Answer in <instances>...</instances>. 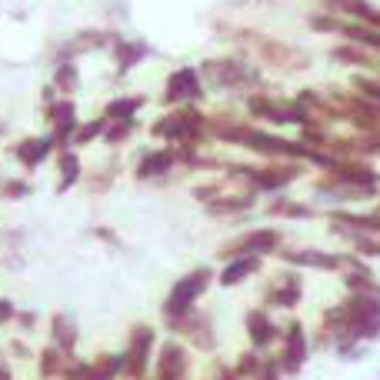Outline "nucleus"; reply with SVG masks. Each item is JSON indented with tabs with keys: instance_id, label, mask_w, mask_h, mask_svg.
<instances>
[{
	"instance_id": "obj_1",
	"label": "nucleus",
	"mask_w": 380,
	"mask_h": 380,
	"mask_svg": "<svg viewBox=\"0 0 380 380\" xmlns=\"http://www.w3.org/2000/svg\"><path fill=\"white\" fill-rule=\"evenodd\" d=\"M341 307L343 317V337L334 347V354H341L350 343H370L380 337V287L377 291H360L347 293Z\"/></svg>"
},
{
	"instance_id": "obj_2",
	"label": "nucleus",
	"mask_w": 380,
	"mask_h": 380,
	"mask_svg": "<svg viewBox=\"0 0 380 380\" xmlns=\"http://www.w3.org/2000/svg\"><path fill=\"white\" fill-rule=\"evenodd\" d=\"M230 177L247 180V190H253V194H280L284 187H291L293 180L304 177V164H297V160H270L260 167L234 164Z\"/></svg>"
},
{
	"instance_id": "obj_3",
	"label": "nucleus",
	"mask_w": 380,
	"mask_h": 380,
	"mask_svg": "<svg viewBox=\"0 0 380 380\" xmlns=\"http://www.w3.org/2000/svg\"><path fill=\"white\" fill-rule=\"evenodd\" d=\"M201 80L210 90H257L264 87V74L243 61L234 57H220V61H207L201 67Z\"/></svg>"
},
{
	"instance_id": "obj_4",
	"label": "nucleus",
	"mask_w": 380,
	"mask_h": 380,
	"mask_svg": "<svg viewBox=\"0 0 380 380\" xmlns=\"http://www.w3.org/2000/svg\"><path fill=\"white\" fill-rule=\"evenodd\" d=\"M210 280H214V270H210V267H197V270L184 274V277L170 287V293H167V300H164V317L167 320L187 317L190 310H194V304L207 293Z\"/></svg>"
},
{
	"instance_id": "obj_5",
	"label": "nucleus",
	"mask_w": 380,
	"mask_h": 380,
	"mask_svg": "<svg viewBox=\"0 0 380 380\" xmlns=\"http://www.w3.org/2000/svg\"><path fill=\"white\" fill-rule=\"evenodd\" d=\"M284 247V234L277 227H257L247 230L241 237H230L227 243H220L217 257L220 260H234V257H270V253H280Z\"/></svg>"
},
{
	"instance_id": "obj_6",
	"label": "nucleus",
	"mask_w": 380,
	"mask_h": 380,
	"mask_svg": "<svg viewBox=\"0 0 380 380\" xmlns=\"http://www.w3.org/2000/svg\"><path fill=\"white\" fill-rule=\"evenodd\" d=\"M307 357H310V337L307 327L300 320H291L284 334H280V354H277V367L284 377H297L304 370Z\"/></svg>"
},
{
	"instance_id": "obj_7",
	"label": "nucleus",
	"mask_w": 380,
	"mask_h": 380,
	"mask_svg": "<svg viewBox=\"0 0 380 380\" xmlns=\"http://www.w3.org/2000/svg\"><path fill=\"white\" fill-rule=\"evenodd\" d=\"M151 134L184 147V144H194V140H201L203 134H207V117H201L197 110H187V107H184L177 114L160 117V120L151 127Z\"/></svg>"
},
{
	"instance_id": "obj_8",
	"label": "nucleus",
	"mask_w": 380,
	"mask_h": 380,
	"mask_svg": "<svg viewBox=\"0 0 380 380\" xmlns=\"http://www.w3.org/2000/svg\"><path fill=\"white\" fill-rule=\"evenodd\" d=\"M257 53H260V61L264 67L270 70H280V74H300L310 67V53L304 47H293V44H280V40H267L260 37L257 40Z\"/></svg>"
},
{
	"instance_id": "obj_9",
	"label": "nucleus",
	"mask_w": 380,
	"mask_h": 380,
	"mask_svg": "<svg viewBox=\"0 0 380 380\" xmlns=\"http://www.w3.org/2000/svg\"><path fill=\"white\" fill-rule=\"evenodd\" d=\"M314 201L320 203H364V201H377L380 187H357V184H347V180L334 177V174H324V177L314 180Z\"/></svg>"
},
{
	"instance_id": "obj_10",
	"label": "nucleus",
	"mask_w": 380,
	"mask_h": 380,
	"mask_svg": "<svg viewBox=\"0 0 380 380\" xmlns=\"http://www.w3.org/2000/svg\"><path fill=\"white\" fill-rule=\"evenodd\" d=\"M203 97V80L197 67H180L167 77L164 84V103H174V107H184V103H194Z\"/></svg>"
},
{
	"instance_id": "obj_11",
	"label": "nucleus",
	"mask_w": 380,
	"mask_h": 380,
	"mask_svg": "<svg viewBox=\"0 0 380 380\" xmlns=\"http://www.w3.org/2000/svg\"><path fill=\"white\" fill-rule=\"evenodd\" d=\"M153 327H147V324H140V327H134V334H130V343H127V350L120 357H124V374L127 377L140 380L144 374H147V364H151V350H153Z\"/></svg>"
},
{
	"instance_id": "obj_12",
	"label": "nucleus",
	"mask_w": 380,
	"mask_h": 380,
	"mask_svg": "<svg viewBox=\"0 0 380 380\" xmlns=\"http://www.w3.org/2000/svg\"><path fill=\"white\" fill-rule=\"evenodd\" d=\"M287 267H314V270H341V251H317V247H280L277 253Z\"/></svg>"
},
{
	"instance_id": "obj_13",
	"label": "nucleus",
	"mask_w": 380,
	"mask_h": 380,
	"mask_svg": "<svg viewBox=\"0 0 380 380\" xmlns=\"http://www.w3.org/2000/svg\"><path fill=\"white\" fill-rule=\"evenodd\" d=\"M300 300H304V280L297 270L280 274L264 293V307H277V310H293Z\"/></svg>"
},
{
	"instance_id": "obj_14",
	"label": "nucleus",
	"mask_w": 380,
	"mask_h": 380,
	"mask_svg": "<svg viewBox=\"0 0 380 380\" xmlns=\"http://www.w3.org/2000/svg\"><path fill=\"white\" fill-rule=\"evenodd\" d=\"M280 334H284V327L274 324V317H270L267 307H257V310L247 314V337H251V343H253V350H257V354L267 350L274 341H280Z\"/></svg>"
},
{
	"instance_id": "obj_15",
	"label": "nucleus",
	"mask_w": 380,
	"mask_h": 380,
	"mask_svg": "<svg viewBox=\"0 0 380 380\" xmlns=\"http://www.w3.org/2000/svg\"><path fill=\"white\" fill-rule=\"evenodd\" d=\"M190 374V357L177 341H167L157 357V380H187Z\"/></svg>"
},
{
	"instance_id": "obj_16",
	"label": "nucleus",
	"mask_w": 380,
	"mask_h": 380,
	"mask_svg": "<svg viewBox=\"0 0 380 380\" xmlns=\"http://www.w3.org/2000/svg\"><path fill=\"white\" fill-rule=\"evenodd\" d=\"M170 324V330H177V334H184V337H190V341L197 343L201 350H214V327H210V320L203 314H194L190 310L187 317H177V320H167Z\"/></svg>"
},
{
	"instance_id": "obj_17",
	"label": "nucleus",
	"mask_w": 380,
	"mask_h": 380,
	"mask_svg": "<svg viewBox=\"0 0 380 380\" xmlns=\"http://www.w3.org/2000/svg\"><path fill=\"white\" fill-rule=\"evenodd\" d=\"M330 61L343 63V67H360V70H370V77H380V53L357 47V44H334Z\"/></svg>"
},
{
	"instance_id": "obj_18",
	"label": "nucleus",
	"mask_w": 380,
	"mask_h": 380,
	"mask_svg": "<svg viewBox=\"0 0 380 380\" xmlns=\"http://www.w3.org/2000/svg\"><path fill=\"white\" fill-rule=\"evenodd\" d=\"M330 234L341 237V241L350 247V253H357V257H380V234L350 230V227H334V224H330Z\"/></svg>"
},
{
	"instance_id": "obj_19",
	"label": "nucleus",
	"mask_w": 380,
	"mask_h": 380,
	"mask_svg": "<svg viewBox=\"0 0 380 380\" xmlns=\"http://www.w3.org/2000/svg\"><path fill=\"white\" fill-rule=\"evenodd\" d=\"M253 203H257V194H253V190H243V194H224V197L203 203V207H207L210 217H234V214L253 210Z\"/></svg>"
},
{
	"instance_id": "obj_20",
	"label": "nucleus",
	"mask_w": 380,
	"mask_h": 380,
	"mask_svg": "<svg viewBox=\"0 0 380 380\" xmlns=\"http://www.w3.org/2000/svg\"><path fill=\"white\" fill-rule=\"evenodd\" d=\"M260 267H264V257H234L220 270V287H237L241 280L253 277Z\"/></svg>"
},
{
	"instance_id": "obj_21",
	"label": "nucleus",
	"mask_w": 380,
	"mask_h": 380,
	"mask_svg": "<svg viewBox=\"0 0 380 380\" xmlns=\"http://www.w3.org/2000/svg\"><path fill=\"white\" fill-rule=\"evenodd\" d=\"M177 164V151H151L144 153V160L137 164V177L140 180H153V177H164L170 167Z\"/></svg>"
},
{
	"instance_id": "obj_22",
	"label": "nucleus",
	"mask_w": 380,
	"mask_h": 380,
	"mask_svg": "<svg viewBox=\"0 0 380 380\" xmlns=\"http://www.w3.org/2000/svg\"><path fill=\"white\" fill-rule=\"evenodd\" d=\"M267 214L280 217V220H314L320 217L314 203H300V201H287V197H277L274 203H267Z\"/></svg>"
},
{
	"instance_id": "obj_23",
	"label": "nucleus",
	"mask_w": 380,
	"mask_h": 380,
	"mask_svg": "<svg viewBox=\"0 0 380 380\" xmlns=\"http://www.w3.org/2000/svg\"><path fill=\"white\" fill-rule=\"evenodd\" d=\"M334 17H350L357 24H370V17L377 13V7L370 4V0H324Z\"/></svg>"
},
{
	"instance_id": "obj_24",
	"label": "nucleus",
	"mask_w": 380,
	"mask_h": 380,
	"mask_svg": "<svg viewBox=\"0 0 380 380\" xmlns=\"http://www.w3.org/2000/svg\"><path fill=\"white\" fill-rule=\"evenodd\" d=\"M53 147V140L51 137H40V140H24L20 144V151H17V157L24 160L27 167H34V164H40L44 157H47V151Z\"/></svg>"
},
{
	"instance_id": "obj_25",
	"label": "nucleus",
	"mask_w": 380,
	"mask_h": 380,
	"mask_svg": "<svg viewBox=\"0 0 380 380\" xmlns=\"http://www.w3.org/2000/svg\"><path fill=\"white\" fill-rule=\"evenodd\" d=\"M147 57V44H140V40H130V44H117V67L120 70H130L137 61Z\"/></svg>"
},
{
	"instance_id": "obj_26",
	"label": "nucleus",
	"mask_w": 380,
	"mask_h": 380,
	"mask_svg": "<svg viewBox=\"0 0 380 380\" xmlns=\"http://www.w3.org/2000/svg\"><path fill=\"white\" fill-rule=\"evenodd\" d=\"M140 107H144V97H117V101L107 103V117L114 120H134Z\"/></svg>"
},
{
	"instance_id": "obj_27",
	"label": "nucleus",
	"mask_w": 380,
	"mask_h": 380,
	"mask_svg": "<svg viewBox=\"0 0 380 380\" xmlns=\"http://www.w3.org/2000/svg\"><path fill=\"white\" fill-rule=\"evenodd\" d=\"M260 364H264V360H260V354H257V350H247V354H241L237 357V364H234V377L237 380H253L257 377V370H260Z\"/></svg>"
},
{
	"instance_id": "obj_28",
	"label": "nucleus",
	"mask_w": 380,
	"mask_h": 380,
	"mask_svg": "<svg viewBox=\"0 0 380 380\" xmlns=\"http://www.w3.org/2000/svg\"><path fill=\"white\" fill-rule=\"evenodd\" d=\"M341 17H334V13H310L307 17V27L314 30V34H341Z\"/></svg>"
},
{
	"instance_id": "obj_29",
	"label": "nucleus",
	"mask_w": 380,
	"mask_h": 380,
	"mask_svg": "<svg viewBox=\"0 0 380 380\" xmlns=\"http://www.w3.org/2000/svg\"><path fill=\"white\" fill-rule=\"evenodd\" d=\"M61 174H63V180H61V190H67L70 184H74L77 177H80V160H77V153H63L61 157Z\"/></svg>"
},
{
	"instance_id": "obj_30",
	"label": "nucleus",
	"mask_w": 380,
	"mask_h": 380,
	"mask_svg": "<svg viewBox=\"0 0 380 380\" xmlns=\"http://www.w3.org/2000/svg\"><path fill=\"white\" fill-rule=\"evenodd\" d=\"M134 130H137V120H117V127H107V130H103V137H107V144H120V140H127Z\"/></svg>"
},
{
	"instance_id": "obj_31",
	"label": "nucleus",
	"mask_w": 380,
	"mask_h": 380,
	"mask_svg": "<svg viewBox=\"0 0 380 380\" xmlns=\"http://www.w3.org/2000/svg\"><path fill=\"white\" fill-rule=\"evenodd\" d=\"M367 354H370V343H350V347H343L337 357L347 360V364H354V360H364Z\"/></svg>"
},
{
	"instance_id": "obj_32",
	"label": "nucleus",
	"mask_w": 380,
	"mask_h": 380,
	"mask_svg": "<svg viewBox=\"0 0 380 380\" xmlns=\"http://www.w3.org/2000/svg\"><path fill=\"white\" fill-rule=\"evenodd\" d=\"M103 130H107V120H94L90 127H80V130H77V144H87V140L101 137Z\"/></svg>"
},
{
	"instance_id": "obj_33",
	"label": "nucleus",
	"mask_w": 380,
	"mask_h": 380,
	"mask_svg": "<svg viewBox=\"0 0 380 380\" xmlns=\"http://www.w3.org/2000/svg\"><path fill=\"white\" fill-rule=\"evenodd\" d=\"M253 380H284V374H280L277 367V357H270V360H264L260 364V370H257V377Z\"/></svg>"
},
{
	"instance_id": "obj_34",
	"label": "nucleus",
	"mask_w": 380,
	"mask_h": 380,
	"mask_svg": "<svg viewBox=\"0 0 380 380\" xmlns=\"http://www.w3.org/2000/svg\"><path fill=\"white\" fill-rule=\"evenodd\" d=\"M57 84H61L67 94H70V90H77V74H74V67H70V63L57 70Z\"/></svg>"
},
{
	"instance_id": "obj_35",
	"label": "nucleus",
	"mask_w": 380,
	"mask_h": 380,
	"mask_svg": "<svg viewBox=\"0 0 380 380\" xmlns=\"http://www.w3.org/2000/svg\"><path fill=\"white\" fill-rule=\"evenodd\" d=\"M57 341H61L63 347L74 343V327H70V320H63V317H57Z\"/></svg>"
},
{
	"instance_id": "obj_36",
	"label": "nucleus",
	"mask_w": 380,
	"mask_h": 380,
	"mask_svg": "<svg viewBox=\"0 0 380 380\" xmlns=\"http://www.w3.org/2000/svg\"><path fill=\"white\" fill-rule=\"evenodd\" d=\"M57 370V350H47L44 354V374H53Z\"/></svg>"
},
{
	"instance_id": "obj_37",
	"label": "nucleus",
	"mask_w": 380,
	"mask_h": 380,
	"mask_svg": "<svg viewBox=\"0 0 380 380\" xmlns=\"http://www.w3.org/2000/svg\"><path fill=\"white\" fill-rule=\"evenodd\" d=\"M210 380H237V377H234V370H230V367H217Z\"/></svg>"
},
{
	"instance_id": "obj_38",
	"label": "nucleus",
	"mask_w": 380,
	"mask_h": 380,
	"mask_svg": "<svg viewBox=\"0 0 380 380\" xmlns=\"http://www.w3.org/2000/svg\"><path fill=\"white\" fill-rule=\"evenodd\" d=\"M0 317H13V307L7 300H0Z\"/></svg>"
},
{
	"instance_id": "obj_39",
	"label": "nucleus",
	"mask_w": 380,
	"mask_h": 380,
	"mask_svg": "<svg viewBox=\"0 0 380 380\" xmlns=\"http://www.w3.org/2000/svg\"><path fill=\"white\" fill-rule=\"evenodd\" d=\"M377 214H380V207H377Z\"/></svg>"
}]
</instances>
